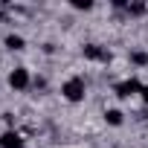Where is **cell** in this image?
Masks as SVG:
<instances>
[{
    "label": "cell",
    "mask_w": 148,
    "mask_h": 148,
    "mask_svg": "<svg viewBox=\"0 0 148 148\" xmlns=\"http://www.w3.org/2000/svg\"><path fill=\"white\" fill-rule=\"evenodd\" d=\"M113 90H116L119 99H128V96H134V93H142V84H139L136 79H125V82H119Z\"/></svg>",
    "instance_id": "3"
},
{
    "label": "cell",
    "mask_w": 148,
    "mask_h": 148,
    "mask_svg": "<svg viewBox=\"0 0 148 148\" xmlns=\"http://www.w3.org/2000/svg\"><path fill=\"white\" fill-rule=\"evenodd\" d=\"M105 119H108L110 125H122V110H108Z\"/></svg>",
    "instance_id": "7"
},
{
    "label": "cell",
    "mask_w": 148,
    "mask_h": 148,
    "mask_svg": "<svg viewBox=\"0 0 148 148\" xmlns=\"http://www.w3.org/2000/svg\"><path fill=\"white\" fill-rule=\"evenodd\" d=\"M6 47L9 49H23V38L21 35H6Z\"/></svg>",
    "instance_id": "6"
},
{
    "label": "cell",
    "mask_w": 148,
    "mask_h": 148,
    "mask_svg": "<svg viewBox=\"0 0 148 148\" xmlns=\"http://www.w3.org/2000/svg\"><path fill=\"white\" fill-rule=\"evenodd\" d=\"M84 58H90V61H110V52L108 49H102V47H96V44H87L84 47Z\"/></svg>",
    "instance_id": "4"
},
{
    "label": "cell",
    "mask_w": 148,
    "mask_h": 148,
    "mask_svg": "<svg viewBox=\"0 0 148 148\" xmlns=\"http://www.w3.org/2000/svg\"><path fill=\"white\" fill-rule=\"evenodd\" d=\"M61 93H64L67 102H82V99H84V79H79V76L70 79V82L61 87Z\"/></svg>",
    "instance_id": "1"
},
{
    "label": "cell",
    "mask_w": 148,
    "mask_h": 148,
    "mask_svg": "<svg viewBox=\"0 0 148 148\" xmlns=\"http://www.w3.org/2000/svg\"><path fill=\"white\" fill-rule=\"evenodd\" d=\"M9 84H12L15 90H26V87H29V70H26V67H15V70L9 73Z\"/></svg>",
    "instance_id": "2"
},
{
    "label": "cell",
    "mask_w": 148,
    "mask_h": 148,
    "mask_svg": "<svg viewBox=\"0 0 148 148\" xmlns=\"http://www.w3.org/2000/svg\"><path fill=\"white\" fill-rule=\"evenodd\" d=\"M73 6H76V9H90L93 3H90V0H73Z\"/></svg>",
    "instance_id": "10"
},
{
    "label": "cell",
    "mask_w": 148,
    "mask_h": 148,
    "mask_svg": "<svg viewBox=\"0 0 148 148\" xmlns=\"http://www.w3.org/2000/svg\"><path fill=\"white\" fill-rule=\"evenodd\" d=\"M131 61L142 67V64H148V52H131Z\"/></svg>",
    "instance_id": "8"
},
{
    "label": "cell",
    "mask_w": 148,
    "mask_h": 148,
    "mask_svg": "<svg viewBox=\"0 0 148 148\" xmlns=\"http://www.w3.org/2000/svg\"><path fill=\"white\" fill-rule=\"evenodd\" d=\"M0 148H23V139L18 131H6L3 136H0Z\"/></svg>",
    "instance_id": "5"
},
{
    "label": "cell",
    "mask_w": 148,
    "mask_h": 148,
    "mask_svg": "<svg viewBox=\"0 0 148 148\" xmlns=\"http://www.w3.org/2000/svg\"><path fill=\"white\" fill-rule=\"evenodd\" d=\"M125 9H128V12H131V15H142V12H145V6H139V3H134V6H131V3H128V6H125Z\"/></svg>",
    "instance_id": "9"
},
{
    "label": "cell",
    "mask_w": 148,
    "mask_h": 148,
    "mask_svg": "<svg viewBox=\"0 0 148 148\" xmlns=\"http://www.w3.org/2000/svg\"><path fill=\"white\" fill-rule=\"evenodd\" d=\"M142 102L148 105V87H142Z\"/></svg>",
    "instance_id": "11"
}]
</instances>
